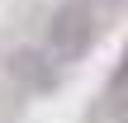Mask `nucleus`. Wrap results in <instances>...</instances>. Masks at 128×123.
Segmentation results:
<instances>
[{"instance_id":"20e7f679","label":"nucleus","mask_w":128,"mask_h":123,"mask_svg":"<svg viewBox=\"0 0 128 123\" xmlns=\"http://www.w3.org/2000/svg\"><path fill=\"white\" fill-rule=\"evenodd\" d=\"M114 85H128V47H124V62H119V71H114ZM109 85V90H114Z\"/></svg>"},{"instance_id":"7ed1b4c3","label":"nucleus","mask_w":128,"mask_h":123,"mask_svg":"<svg viewBox=\"0 0 128 123\" xmlns=\"http://www.w3.org/2000/svg\"><path fill=\"white\" fill-rule=\"evenodd\" d=\"M109 119L128 123V85H114V90H109Z\"/></svg>"},{"instance_id":"f03ea898","label":"nucleus","mask_w":128,"mask_h":123,"mask_svg":"<svg viewBox=\"0 0 128 123\" xmlns=\"http://www.w3.org/2000/svg\"><path fill=\"white\" fill-rule=\"evenodd\" d=\"M10 76H14L24 90L48 95V90L57 85V62H52L48 52H38V47H19V52L10 57Z\"/></svg>"},{"instance_id":"f257e3e1","label":"nucleus","mask_w":128,"mask_h":123,"mask_svg":"<svg viewBox=\"0 0 128 123\" xmlns=\"http://www.w3.org/2000/svg\"><path fill=\"white\" fill-rule=\"evenodd\" d=\"M95 43V5L90 0H62L48 19V57L57 66H71Z\"/></svg>"}]
</instances>
